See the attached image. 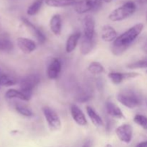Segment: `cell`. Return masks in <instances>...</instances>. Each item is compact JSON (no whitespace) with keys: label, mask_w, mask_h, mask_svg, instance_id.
I'll return each mask as SVG.
<instances>
[{"label":"cell","mask_w":147,"mask_h":147,"mask_svg":"<svg viewBox=\"0 0 147 147\" xmlns=\"http://www.w3.org/2000/svg\"><path fill=\"white\" fill-rule=\"evenodd\" d=\"M62 70V63L58 58H53L47 69V76L50 80L58 78Z\"/></svg>","instance_id":"obj_8"},{"label":"cell","mask_w":147,"mask_h":147,"mask_svg":"<svg viewBox=\"0 0 147 147\" xmlns=\"http://www.w3.org/2000/svg\"><path fill=\"white\" fill-rule=\"evenodd\" d=\"M106 111L107 114L113 119H125L124 114L121 109L111 101H107L106 103Z\"/></svg>","instance_id":"obj_13"},{"label":"cell","mask_w":147,"mask_h":147,"mask_svg":"<svg viewBox=\"0 0 147 147\" xmlns=\"http://www.w3.org/2000/svg\"><path fill=\"white\" fill-rule=\"evenodd\" d=\"M146 20H147V16H146Z\"/></svg>","instance_id":"obj_38"},{"label":"cell","mask_w":147,"mask_h":147,"mask_svg":"<svg viewBox=\"0 0 147 147\" xmlns=\"http://www.w3.org/2000/svg\"><path fill=\"white\" fill-rule=\"evenodd\" d=\"M93 142L91 139L88 138L83 142V144L81 145V147H93Z\"/></svg>","instance_id":"obj_31"},{"label":"cell","mask_w":147,"mask_h":147,"mask_svg":"<svg viewBox=\"0 0 147 147\" xmlns=\"http://www.w3.org/2000/svg\"><path fill=\"white\" fill-rule=\"evenodd\" d=\"M103 0H91L93 4V11H98L101 8Z\"/></svg>","instance_id":"obj_30"},{"label":"cell","mask_w":147,"mask_h":147,"mask_svg":"<svg viewBox=\"0 0 147 147\" xmlns=\"http://www.w3.org/2000/svg\"><path fill=\"white\" fill-rule=\"evenodd\" d=\"M134 121L143 128L145 130H147V117L142 114H136L134 117Z\"/></svg>","instance_id":"obj_28"},{"label":"cell","mask_w":147,"mask_h":147,"mask_svg":"<svg viewBox=\"0 0 147 147\" xmlns=\"http://www.w3.org/2000/svg\"><path fill=\"white\" fill-rule=\"evenodd\" d=\"M146 73H147V70H146Z\"/></svg>","instance_id":"obj_39"},{"label":"cell","mask_w":147,"mask_h":147,"mask_svg":"<svg viewBox=\"0 0 147 147\" xmlns=\"http://www.w3.org/2000/svg\"><path fill=\"white\" fill-rule=\"evenodd\" d=\"M96 45V40L94 39H88L85 36L82 37L80 44V53L83 55H87L89 53H91Z\"/></svg>","instance_id":"obj_16"},{"label":"cell","mask_w":147,"mask_h":147,"mask_svg":"<svg viewBox=\"0 0 147 147\" xmlns=\"http://www.w3.org/2000/svg\"><path fill=\"white\" fill-rule=\"evenodd\" d=\"M95 20L91 15H86L83 18V26L84 35L88 39L95 38Z\"/></svg>","instance_id":"obj_9"},{"label":"cell","mask_w":147,"mask_h":147,"mask_svg":"<svg viewBox=\"0 0 147 147\" xmlns=\"http://www.w3.org/2000/svg\"><path fill=\"white\" fill-rule=\"evenodd\" d=\"M80 0H45L46 5L50 7H65L75 5Z\"/></svg>","instance_id":"obj_21"},{"label":"cell","mask_w":147,"mask_h":147,"mask_svg":"<svg viewBox=\"0 0 147 147\" xmlns=\"http://www.w3.org/2000/svg\"><path fill=\"white\" fill-rule=\"evenodd\" d=\"M70 113L74 121L80 126H87L88 121L83 111L76 104H72L70 106Z\"/></svg>","instance_id":"obj_12"},{"label":"cell","mask_w":147,"mask_h":147,"mask_svg":"<svg viewBox=\"0 0 147 147\" xmlns=\"http://www.w3.org/2000/svg\"><path fill=\"white\" fill-rule=\"evenodd\" d=\"M116 134L119 140L129 144L131 142L133 138V127L130 124L124 123L116 128Z\"/></svg>","instance_id":"obj_6"},{"label":"cell","mask_w":147,"mask_h":147,"mask_svg":"<svg viewBox=\"0 0 147 147\" xmlns=\"http://www.w3.org/2000/svg\"><path fill=\"white\" fill-rule=\"evenodd\" d=\"M47 125L51 131H58L61 129V120L59 115L51 108L44 106L42 109Z\"/></svg>","instance_id":"obj_5"},{"label":"cell","mask_w":147,"mask_h":147,"mask_svg":"<svg viewBox=\"0 0 147 147\" xmlns=\"http://www.w3.org/2000/svg\"><path fill=\"white\" fill-rule=\"evenodd\" d=\"M136 147H147V141L145 142H142L141 143L138 144Z\"/></svg>","instance_id":"obj_32"},{"label":"cell","mask_w":147,"mask_h":147,"mask_svg":"<svg viewBox=\"0 0 147 147\" xmlns=\"http://www.w3.org/2000/svg\"><path fill=\"white\" fill-rule=\"evenodd\" d=\"M16 111L18 113H20L22 116L24 117H32L34 116V113L32 111L31 109H29L27 106L23 104H16L14 106Z\"/></svg>","instance_id":"obj_26"},{"label":"cell","mask_w":147,"mask_h":147,"mask_svg":"<svg viewBox=\"0 0 147 147\" xmlns=\"http://www.w3.org/2000/svg\"><path fill=\"white\" fill-rule=\"evenodd\" d=\"M1 73H2V70L0 69V79H1ZM0 87H1V85H0Z\"/></svg>","instance_id":"obj_37"},{"label":"cell","mask_w":147,"mask_h":147,"mask_svg":"<svg viewBox=\"0 0 147 147\" xmlns=\"http://www.w3.org/2000/svg\"><path fill=\"white\" fill-rule=\"evenodd\" d=\"M80 37L81 33L80 32H76L69 36L65 44V50L67 53H72L76 50Z\"/></svg>","instance_id":"obj_15"},{"label":"cell","mask_w":147,"mask_h":147,"mask_svg":"<svg viewBox=\"0 0 147 147\" xmlns=\"http://www.w3.org/2000/svg\"><path fill=\"white\" fill-rule=\"evenodd\" d=\"M113 0H103V1L106 3H111V1H113Z\"/></svg>","instance_id":"obj_35"},{"label":"cell","mask_w":147,"mask_h":147,"mask_svg":"<svg viewBox=\"0 0 147 147\" xmlns=\"http://www.w3.org/2000/svg\"><path fill=\"white\" fill-rule=\"evenodd\" d=\"M105 147H113V146H112L111 144H106V146H105Z\"/></svg>","instance_id":"obj_36"},{"label":"cell","mask_w":147,"mask_h":147,"mask_svg":"<svg viewBox=\"0 0 147 147\" xmlns=\"http://www.w3.org/2000/svg\"><path fill=\"white\" fill-rule=\"evenodd\" d=\"M136 10V5L134 1H129L121 7L113 10L109 16L112 22H120L129 18Z\"/></svg>","instance_id":"obj_3"},{"label":"cell","mask_w":147,"mask_h":147,"mask_svg":"<svg viewBox=\"0 0 147 147\" xmlns=\"http://www.w3.org/2000/svg\"><path fill=\"white\" fill-rule=\"evenodd\" d=\"M45 0H34L27 10V14L29 16H34L39 12Z\"/></svg>","instance_id":"obj_24"},{"label":"cell","mask_w":147,"mask_h":147,"mask_svg":"<svg viewBox=\"0 0 147 147\" xmlns=\"http://www.w3.org/2000/svg\"><path fill=\"white\" fill-rule=\"evenodd\" d=\"M91 91L88 88H83L78 92L77 96V100L80 103L87 102L91 98Z\"/></svg>","instance_id":"obj_27"},{"label":"cell","mask_w":147,"mask_h":147,"mask_svg":"<svg viewBox=\"0 0 147 147\" xmlns=\"http://www.w3.org/2000/svg\"><path fill=\"white\" fill-rule=\"evenodd\" d=\"M50 28L55 35H60L62 32V18L58 14H54L50 21Z\"/></svg>","instance_id":"obj_19"},{"label":"cell","mask_w":147,"mask_h":147,"mask_svg":"<svg viewBox=\"0 0 147 147\" xmlns=\"http://www.w3.org/2000/svg\"><path fill=\"white\" fill-rule=\"evenodd\" d=\"M143 50H144V51L145 52V53H147V42H146V43H145L144 45V47H143Z\"/></svg>","instance_id":"obj_34"},{"label":"cell","mask_w":147,"mask_h":147,"mask_svg":"<svg viewBox=\"0 0 147 147\" xmlns=\"http://www.w3.org/2000/svg\"><path fill=\"white\" fill-rule=\"evenodd\" d=\"M14 49V44L9 37L6 34L0 35V52L9 53Z\"/></svg>","instance_id":"obj_22"},{"label":"cell","mask_w":147,"mask_h":147,"mask_svg":"<svg viewBox=\"0 0 147 147\" xmlns=\"http://www.w3.org/2000/svg\"><path fill=\"white\" fill-rule=\"evenodd\" d=\"M117 37V32L113 27L110 25L103 26L101 31V38L103 41L107 42H113Z\"/></svg>","instance_id":"obj_14"},{"label":"cell","mask_w":147,"mask_h":147,"mask_svg":"<svg viewBox=\"0 0 147 147\" xmlns=\"http://www.w3.org/2000/svg\"><path fill=\"white\" fill-rule=\"evenodd\" d=\"M17 83V80L11 76V74H9L7 73H4L2 71L0 79V85L1 86H14Z\"/></svg>","instance_id":"obj_23"},{"label":"cell","mask_w":147,"mask_h":147,"mask_svg":"<svg viewBox=\"0 0 147 147\" xmlns=\"http://www.w3.org/2000/svg\"><path fill=\"white\" fill-rule=\"evenodd\" d=\"M117 100L123 106L130 109L139 107L142 102V97L137 92L129 89L119 92L117 95Z\"/></svg>","instance_id":"obj_2"},{"label":"cell","mask_w":147,"mask_h":147,"mask_svg":"<svg viewBox=\"0 0 147 147\" xmlns=\"http://www.w3.org/2000/svg\"><path fill=\"white\" fill-rule=\"evenodd\" d=\"M88 70L93 75H99L104 73L105 68L98 62H92L88 66Z\"/></svg>","instance_id":"obj_25"},{"label":"cell","mask_w":147,"mask_h":147,"mask_svg":"<svg viewBox=\"0 0 147 147\" xmlns=\"http://www.w3.org/2000/svg\"><path fill=\"white\" fill-rule=\"evenodd\" d=\"M40 76L37 73H31L23 78L20 82V90L32 96L33 90L40 84Z\"/></svg>","instance_id":"obj_4"},{"label":"cell","mask_w":147,"mask_h":147,"mask_svg":"<svg viewBox=\"0 0 147 147\" xmlns=\"http://www.w3.org/2000/svg\"><path fill=\"white\" fill-rule=\"evenodd\" d=\"M138 1V3L141 4H146L147 3V0H136Z\"/></svg>","instance_id":"obj_33"},{"label":"cell","mask_w":147,"mask_h":147,"mask_svg":"<svg viewBox=\"0 0 147 147\" xmlns=\"http://www.w3.org/2000/svg\"><path fill=\"white\" fill-rule=\"evenodd\" d=\"M17 45L20 50L24 54H30L37 48L36 43L27 37H18L17 39Z\"/></svg>","instance_id":"obj_10"},{"label":"cell","mask_w":147,"mask_h":147,"mask_svg":"<svg viewBox=\"0 0 147 147\" xmlns=\"http://www.w3.org/2000/svg\"><path fill=\"white\" fill-rule=\"evenodd\" d=\"M139 73H120V72H111L109 73L108 77L109 78L112 83L115 85H118L121 83L124 80L134 78L139 76Z\"/></svg>","instance_id":"obj_11"},{"label":"cell","mask_w":147,"mask_h":147,"mask_svg":"<svg viewBox=\"0 0 147 147\" xmlns=\"http://www.w3.org/2000/svg\"><path fill=\"white\" fill-rule=\"evenodd\" d=\"M22 22L23 24L28 29L29 31L32 33V34L36 37V39H37V40L40 44L42 45L45 42L47 37H46V35L44 34V32L40 28L36 27L30 20L24 18V17L22 18Z\"/></svg>","instance_id":"obj_7"},{"label":"cell","mask_w":147,"mask_h":147,"mask_svg":"<svg viewBox=\"0 0 147 147\" xmlns=\"http://www.w3.org/2000/svg\"><path fill=\"white\" fill-rule=\"evenodd\" d=\"M86 112H87L89 119H90V120L91 121V122L95 126L100 127V126H103V119L99 116L98 113H96V111L91 106H86Z\"/></svg>","instance_id":"obj_20"},{"label":"cell","mask_w":147,"mask_h":147,"mask_svg":"<svg viewBox=\"0 0 147 147\" xmlns=\"http://www.w3.org/2000/svg\"><path fill=\"white\" fill-rule=\"evenodd\" d=\"M5 97L8 99L17 98L19 100H24V101H29L31 99L32 96L26 94L21 90H17V89L11 88L9 89L5 93Z\"/></svg>","instance_id":"obj_17"},{"label":"cell","mask_w":147,"mask_h":147,"mask_svg":"<svg viewBox=\"0 0 147 147\" xmlns=\"http://www.w3.org/2000/svg\"><path fill=\"white\" fill-rule=\"evenodd\" d=\"M127 67L129 69H141V68H146L147 67V59L145 60H139L135 63H130L127 65Z\"/></svg>","instance_id":"obj_29"},{"label":"cell","mask_w":147,"mask_h":147,"mask_svg":"<svg viewBox=\"0 0 147 147\" xmlns=\"http://www.w3.org/2000/svg\"><path fill=\"white\" fill-rule=\"evenodd\" d=\"M74 9L78 14H83L89 11H93L91 0H80L74 5Z\"/></svg>","instance_id":"obj_18"},{"label":"cell","mask_w":147,"mask_h":147,"mask_svg":"<svg viewBox=\"0 0 147 147\" xmlns=\"http://www.w3.org/2000/svg\"><path fill=\"white\" fill-rule=\"evenodd\" d=\"M144 29V24L139 23L129 30H126L121 35L118 36L112 44V52L115 55H120L136 40Z\"/></svg>","instance_id":"obj_1"}]
</instances>
